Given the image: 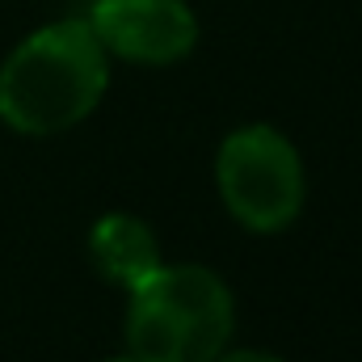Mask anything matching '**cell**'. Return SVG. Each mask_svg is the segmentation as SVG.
Listing matches in <instances>:
<instances>
[{"instance_id": "1", "label": "cell", "mask_w": 362, "mask_h": 362, "mask_svg": "<svg viewBox=\"0 0 362 362\" xmlns=\"http://www.w3.org/2000/svg\"><path fill=\"white\" fill-rule=\"evenodd\" d=\"M110 64L85 17L30 30L0 59V127L25 139L76 131L110 93Z\"/></svg>"}, {"instance_id": "2", "label": "cell", "mask_w": 362, "mask_h": 362, "mask_svg": "<svg viewBox=\"0 0 362 362\" xmlns=\"http://www.w3.org/2000/svg\"><path fill=\"white\" fill-rule=\"evenodd\" d=\"M236 337V295L202 262H160L127 291L122 341L139 362H215Z\"/></svg>"}, {"instance_id": "3", "label": "cell", "mask_w": 362, "mask_h": 362, "mask_svg": "<svg viewBox=\"0 0 362 362\" xmlns=\"http://www.w3.org/2000/svg\"><path fill=\"white\" fill-rule=\"evenodd\" d=\"M215 194L236 228L249 236H278L295 228L308 202V169L286 131L274 122H245L215 148Z\"/></svg>"}, {"instance_id": "4", "label": "cell", "mask_w": 362, "mask_h": 362, "mask_svg": "<svg viewBox=\"0 0 362 362\" xmlns=\"http://www.w3.org/2000/svg\"><path fill=\"white\" fill-rule=\"evenodd\" d=\"M81 17L110 59L135 68H173L202 38L189 0H89Z\"/></svg>"}, {"instance_id": "5", "label": "cell", "mask_w": 362, "mask_h": 362, "mask_svg": "<svg viewBox=\"0 0 362 362\" xmlns=\"http://www.w3.org/2000/svg\"><path fill=\"white\" fill-rule=\"evenodd\" d=\"M85 253H89V266L97 270V278L118 291H131L139 278H148L165 262L152 223L139 219L135 211L97 215L85 232Z\"/></svg>"}, {"instance_id": "6", "label": "cell", "mask_w": 362, "mask_h": 362, "mask_svg": "<svg viewBox=\"0 0 362 362\" xmlns=\"http://www.w3.org/2000/svg\"><path fill=\"white\" fill-rule=\"evenodd\" d=\"M215 362H286V358L274 354V350H262V346H228Z\"/></svg>"}, {"instance_id": "7", "label": "cell", "mask_w": 362, "mask_h": 362, "mask_svg": "<svg viewBox=\"0 0 362 362\" xmlns=\"http://www.w3.org/2000/svg\"><path fill=\"white\" fill-rule=\"evenodd\" d=\"M101 362H139V358H131V354H114V358H101Z\"/></svg>"}]
</instances>
